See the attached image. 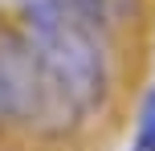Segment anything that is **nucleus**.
<instances>
[{"mask_svg": "<svg viewBox=\"0 0 155 151\" xmlns=\"http://www.w3.org/2000/svg\"><path fill=\"white\" fill-rule=\"evenodd\" d=\"M21 33L33 41L41 61L57 78V86L70 94L82 119L98 114L110 102V57L102 49V33L74 21L57 0H16Z\"/></svg>", "mask_w": 155, "mask_h": 151, "instance_id": "f257e3e1", "label": "nucleus"}, {"mask_svg": "<svg viewBox=\"0 0 155 151\" xmlns=\"http://www.w3.org/2000/svg\"><path fill=\"white\" fill-rule=\"evenodd\" d=\"M0 123L37 135H70L82 123L70 94L21 29H0Z\"/></svg>", "mask_w": 155, "mask_h": 151, "instance_id": "f03ea898", "label": "nucleus"}, {"mask_svg": "<svg viewBox=\"0 0 155 151\" xmlns=\"http://www.w3.org/2000/svg\"><path fill=\"white\" fill-rule=\"evenodd\" d=\"M127 151H155V82L147 86V94L139 102V119H135V135Z\"/></svg>", "mask_w": 155, "mask_h": 151, "instance_id": "7ed1b4c3", "label": "nucleus"}, {"mask_svg": "<svg viewBox=\"0 0 155 151\" xmlns=\"http://www.w3.org/2000/svg\"><path fill=\"white\" fill-rule=\"evenodd\" d=\"M57 4L94 33H106V25H110V0H57Z\"/></svg>", "mask_w": 155, "mask_h": 151, "instance_id": "20e7f679", "label": "nucleus"}]
</instances>
